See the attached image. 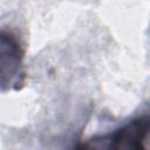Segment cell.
I'll use <instances>...</instances> for the list:
<instances>
[{"mask_svg":"<svg viewBox=\"0 0 150 150\" xmlns=\"http://www.w3.org/2000/svg\"><path fill=\"white\" fill-rule=\"evenodd\" d=\"M149 115L144 114L76 143L74 150H149Z\"/></svg>","mask_w":150,"mask_h":150,"instance_id":"1","label":"cell"},{"mask_svg":"<svg viewBox=\"0 0 150 150\" xmlns=\"http://www.w3.org/2000/svg\"><path fill=\"white\" fill-rule=\"evenodd\" d=\"M25 50L12 32L0 29V90H20L26 81Z\"/></svg>","mask_w":150,"mask_h":150,"instance_id":"2","label":"cell"}]
</instances>
